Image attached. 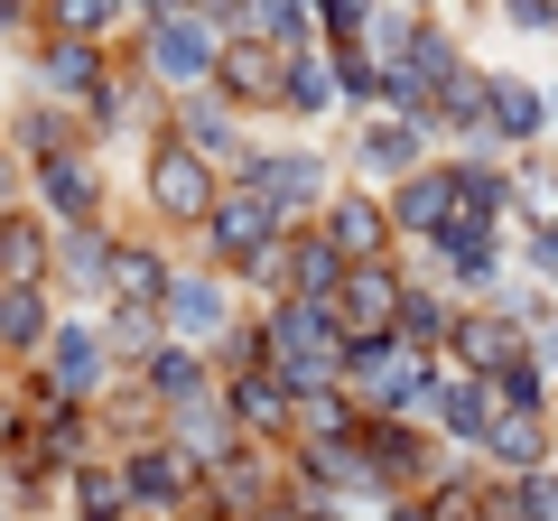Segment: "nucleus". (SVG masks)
Listing matches in <instances>:
<instances>
[{
    "label": "nucleus",
    "mask_w": 558,
    "mask_h": 521,
    "mask_svg": "<svg viewBox=\"0 0 558 521\" xmlns=\"http://www.w3.org/2000/svg\"><path fill=\"white\" fill-rule=\"evenodd\" d=\"M10 149H20L28 168H47V159H65V149H102V141H94V121H84L75 102L20 94V102H10Z\"/></svg>",
    "instance_id": "obj_20"
},
{
    "label": "nucleus",
    "mask_w": 558,
    "mask_h": 521,
    "mask_svg": "<svg viewBox=\"0 0 558 521\" xmlns=\"http://www.w3.org/2000/svg\"><path fill=\"white\" fill-rule=\"evenodd\" d=\"M131 186H140V215H149V233L196 242V223L215 215V196H223V168L205 159V149H186L178 131H149V141L131 149Z\"/></svg>",
    "instance_id": "obj_1"
},
{
    "label": "nucleus",
    "mask_w": 558,
    "mask_h": 521,
    "mask_svg": "<svg viewBox=\"0 0 558 521\" xmlns=\"http://www.w3.org/2000/svg\"><path fill=\"white\" fill-rule=\"evenodd\" d=\"M149 131H168V94L140 75L131 47H121V75L102 84V102H94V141H102V149H140Z\"/></svg>",
    "instance_id": "obj_16"
},
{
    "label": "nucleus",
    "mask_w": 558,
    "mask_h": 521,
    "mask_svg": "<svg viewBox=\"0 0 558 521\" xmlns=\"http://www.w3.org/2000/svg\"><path fill=\"white\" fill-rule=\"evenodd\" d=\"M223 381V401H233V420H242V438H260V447H289V410H299V391L270 373V363H242V373H215Z\"/></svg>",
    "instance_id": "obj_22"
},
{
    "label": "nucleus",
    "mask_w": 558,
    "mask_h": 521,
    "mask_svg": "<svg viewBox=\"0 0 558 521\" xmlns=\"http://www.w3.org/2000/svg\"><path fill=\"white\" fill-rule=\"evenodd\" d=\"M457 289L438 280V270H410V289H400V344H418V354H447V336H457Z\"/></svg>",
    "instance_id": "obj_29"
},
{
    "label": "nucleus",
    "mask_w": 558,
    "mask_h": 521,
    "mask_svg": "<svg viewBox=\"0 0 558 521\" xmlns=\"http://www.w3.org/2000/svg\"><path fill=\"white\" fill-rule=\"evenodd\" d=\"M279 233H289V223L270 215V196H260V186H242V178H223V196H215V215L196 223L186 260L223 270V280H252L260 260H270V242H279Z\"/></svg>",
    "instance_id": "obj_4"
},
{
    "label": "nucleus",
    "mask_w": 558,
    "mask_h": 521,
    "mask_svg": "<svg viewBox=\"0 0 558 521\" xmlns=\"http://www.w3.org/2000/svg\"><path fill=\"white\" fill-rule=\"evenodd\" d=\"M400 289H410V260H344V280H336V299H326V317L344 326V344L354 336H391L400 326Z\"/></svg>",
    "instance_id": "obj_12"
},
{
    "label": "nucleus",
    "mask_w": 558,
    "mask_h": 521,
    "mask_svg": "<svg viewBox=\"0 0 558 521\" xmlns=\"http://www.w3.org/2000/svg\"><path fill=\"white\" fill-rule=\"evenodd\" d=\"M112 233H121V223H57V270H47V289H57V299H84V307H102Z\"/></svg>",
    "instance_id": "obj_23"
},
{
    "label": "nucleus",
    "mask_w": 558,
    "mask_h": 521,
    "mask_svg": "<svg viewBox=\"0 0 558 521\" xmlns=\"http://www.w3.org/2000/svg\"><path fill=\"white\" fill-rule=\"evenodd\" d=\"M317 233L336 242L344 260H391V252H410V242H400V223H391V196H381V186H354V178L326 196Z\"/></svg>",
    "instance_id": "obj_14"
},
{
    "label": "nucleus",
    "mask_w": 558,
    "mask_h": 521,
    "mask_svg": "<svg viewBox=\"0 0 558 521\" xmlns=\"http://www.w3.org/2000/svg\"><path fill=\"white\" fill-rule=\"evenodd\" d=\"M242 186H260V196H270V215L279 223H317L326 215V196H336L344 186V159L336 149H307V141H252V159L233 168Z\"/></svg>",
    "instance_id": "obj_6"
},
{
    "label": "nucleus",
    "mask_w": 558,
    "mask_h": 521,
    "mask_svg": "<svg viewBox=\"0 0 558 521\" xmlns=\"http://www.w3.org/2000/svg\"><path fill=\"white\" fill-rule=\"evenodd\" d=\"M512 215L521 223H558V159H512Z\"/></svg>",
    "instance_id": "obj_35"
},
{
    "label": "nucleus",
    "mask_w": 558,
    "mask_h": 521,
    "mask_svg": "<svg viewBox=\"0 0 558 521\" xmlns=\"http://www.w3.org/2000/svg\"><path fill=\"white\" fill-rule=\"evenodd\" d=\"M121 47H131V65H140L149 84H159L168 102H178V94H205V84H215V65H223V28H205L196 10H168V20H140V28H131Z\"/></svg>",
    "instance_id": "obj_5"
},
{
    "label": "nucleus",
    "mask_w": 558,
    "mask_h": 521,
    "mask_svg": "<svg viewBox=\"0 0 558 521\" xmlns=\"http://www.w3.org/2000/svg\"><path fill=\"white\" fill-rule=\"evenodd\" d=\"M47 326H57V289L0 280V373H28L38 344H47Z\"/></svg>",
    "instance_id": "obj_24"
},
{
    "label": "nucleus",
    "mask_w": 558,
    "mask_h": 521,
    "mask_svg": "<svg viewBox=\"0 0 558 521\" xmlns=\"http://www.w3.org/2000/svg\"><path fill=\"white\" fill-rule=\"evenodd\" d=\"M121 75V38H65V28H38L28 38V94H57L94 121L102 84Z\"/></svg>",
    "instance_id": "obj_8"
},
{
    "label": "nucleus",
    "mask_w": 558,
    "mask_h": 521,
    "mask_svg": "<svg viewBox=\"0 0 558 521\" xmlns=\"http://www.w3.org/2000/svg\"><path fill=\"white\" fill-rule=\"evenodd\" d=\"M38 28H65V38H131L140 0H38Z\"/></svg>",
    "instance_id": "obj_32"
},
{
    "label": "nucleus",
    "mask_w": 558,
    "mask_h": 521,
    "mask_svg": "<svg viewBox=\"0 0 558 521\" xmlns=\"http://www.w3.org/2000/svg\"><path fill=\"white\" fill-rule=\"evenodd\" d=\"M539 141H549V94L531 75H502L494 65V149L502 159H531Z\"/></svg>",
    "instance_id": "obj_26"
},
{
    "label": "nucleus",
    "mask_w": 558,
    "mask_h": 521,
    "mask_svg": "<svg viewBox=\"0 0 558 521\" xmlns=\"http://www.w3.org/2000/svg\"><path fill=\"white\" fill-rule=\"evenodd\" d=\"M475 457L494 465V475H539V465L558 457V420H549V410H502L494 438H484Z\"/></svg>",
    "instance_id": "obj_28"
},
{
    "label": "nucleus",
    "mask_w": 558,
    "mask_h": 521,
    "mask_svg": "<svg viewBox=\"0 0 558 521\" xmlns=\"http://www.w3.org/2000/svg\"><path fill=\"white\" fill-rule=\"evenodd\" d=\"M20 428H28V401H20V373H0V457L20 447Z\"/></svg>",
    "instance_id": "obj_40"
},
{
    "label": "nucleus",
    "mask_w": 558,
    "mask_h": 521,
    "mask_svg": "<svg viewBox=\"0 0 558 521\" xmlns=\"http://www.w3.org/2000/svg\"><path fill=\"white\" fill-rule=\"evenodd\" d=\"M260 344H270V373L289 391H317V381H344V326L326 317V299H252Z\"/></svg>",
    "instance_id": "obj_2"
},
{
    "label": "nucleus",
    "mask_w": 558,
    "mask_h": 521,
    "mask_svg": "<svg viewBox=\"0 0 558 521\" xmlns=\"http://www.w3.org/2000/svg\"><path fill=\"white\" fill-rule=\"evenodd\" d=\"M279 84H289V47H270V38H223L215 94L233 102L242 121H279Z\"/></svg>",
    "instance_id": "obj_15"
},
{
    "label": "nucleus",
    "mask_w": 558,
    "mask_h": 521,
    "mask_svg": "<svg viewBox=\"0 0 558 521\" xmlns=\"http://www.w3.org/2000/svg\"><path fill=\"white\" fill-rule=\"evenodd\" d=\"M168 10H196V0H140V20H168Z\"/></svg>",
    "instance_id": "obj_44"
},
{
    "label": "nucleus",
    "mask_w": 558,
    "mask_h": 521,
    "mask_svg": "<svg viewBox=\"0 0 558 521\" xmlns=\"http://www.w3.org/2000/svg\"><path fill=\"white\" fill-rule=\"evenodd\" d=\"M494 20L512 38H558V0H494Z\"/></svg>",
    "instance_id": "obj_36"
},
{
    "label": "nucleus",
    "mask_w": 558,
    "mask_h": 521,
    "mask_svg": "<svg viewBox=\"0 0 558 521\" xmlns=\"http://www.w3.org/2000/svg\"><path fill=\"white\" fill-rule=\"evenodd\" d=\"M47 270H57V223L38 215V196L0 205V280H38L47 289Z\"/></svg>",
    "instance_id": "obj_27"
},
{
    "label": "nucleus",
    "mask_w": 558,
    "mask_h": 521,
    "mask_svg": "<svg viewBox=\"0 0 558 521\" xmlns=\"http://www.w3.org/2000/svg\"><path fill=\"white\" fill-rule=\"evenodd\" d=\"M381 521H428V502H418V494H391V502H381Z\"/></svg>",
    "instance_id": "obj_41"
},
{
    "label": "nucleus",
    "mask_w": 558,
    "mask_h": 521,
    "mask_svg": "<svg viewBox=\"0 0 558 521\" xmlns=\"http://www.w3.org/2000/svg\"><path fill=\"white\" fill-rule=\"evenodd\" d=\"M168 280H178V252H168V233H131L121 223L112 233V270H102V307L131 299V307H168Z\"/></svg>",
    "instance_id": "obj_19"
},
{
    "label": "nucleus",
    "mask_w": 558,
    "mask_h": 521,
    "mask_svg": "<svg viewBox=\"0 0 558 521\" xmlns=\"http://www.w3.org/2000/svg\"><path fill=\"white\" fill-rule=\"evenodd\" d=\"M354 420H363L354 391H344V381H317V391H299V410H289V447H307V438H354Z\"/></svg>",
    "instance_id": "obj_33"
},
{
    "label": "nucleus",
    "mask_w": 558,
    "mask_h": 521,
    "mask_svg": "<svg viewBox=\"0 0 558 521\" xmlns=\"http://www.w3.org/2000/svg\"><path fill=\"white\" fill-rule=\"evenodd\" d=\"M521 270L558 289V223H521Z\"/></svg>",
    "instance_id": "obj_37"
},
{
    "label": "nucleus",
    "mask_w": 558,
    "mask_h": 521,
    "mask_svg": "<svg viewBox=\"0 0 558 521\" xmlns=\"http://www.w3.org/2000/svg\"><path fill=\"white\" fill-rule=\"evenodd\" d=\"M0 512H10V457H0Z\"/></svg>",
    "instance_id": "obj_45"
},
{
    "label": "nucleus",
    "mask_w": 558,
    "mask_h": 521,
    "mask_svg": "<svg viewBox=\"0 0 558 521\" xmlns=\"http://www.w3.org/2000/svg\"><path fill=\"white\" fill-rule=\"evenodd\" d=\"M354 512H363V502H336V494H307V484H299L279 521H354Z\"/></svg>",
    "instance_id": "obj_39"
},
{
    "label": "nucleus",
    "mask_w": 558,
    "mask_h": 521,
    "mask_svg": "<svg viewBox=\"0 0 558 521\" xmlns=\"http://www.w3.org/2000/svg\"><path fill=\"white\" fill-rule=\"evenodd\" d=\"M326 112H336V57H326V47H289V84H279V121H299V131H317Z\"/></svg>",
    "instance_id": "obj_31"
},
{
    "label": "nucleus",
    "mask_w": 558,
    "mask_h": 521,
    "mask_svg": "<svg viewBox=\"0 0 558 521\" xmlns=\"http://www.w3.org/2000/svg\"><path fill=\"white\" fill-rule=\"evenodd\" d=\"M102 344H112V363L131 373V363H149L168 344V307H131V299H112L102 307Z\"/></svg>",
    "instance_id": "obj_34"
},
{
    "label": "nucleus",
    "mask_w": 558,
    "mask_h": 521,
    "mask_svg": "<svg viewBox=\"0 0 558 521\" xmlns=\"http://www.w3.org/2000/svg\"><path fill=\"white\" fill-rule=\"evenodd\" d=\"M344 391H354L363 410H410L418 420V401L438 391V354H418V344H400V336H354L344 344Z\"/></svg>",
    "instance_id": "obj_7"
},
{
    "label": "nucleus",
    "mask_w": 558,
    "mask_h": 521,
    "mask_svg": "<svg viewBox=\"0 0 558 521\" xmlns=\"http://www.w3.org/2000/svg\"><path fill=\"white\" fill-rule=\"evenodd\" d=\"M131 373H140V391H149L159 410H168V401H196V391H215V354H205V344H178V336H168L149 363H131Z\"/></svg>",
    "instance_id": "obj_30"
},
{
    "label": "nucleus",
    "mask_w": 558,
    "mask_h": 521,
    "mask_svg": "<svg viewBox=\"0 0 558 521\" xmlns=\"http://www.w3.org/2000/svg\"><path fill=\"white\" fill-rule=\"evenodd\" d=\"M112 381H121V363H112V344H102V317L57 307V326H47L38 363L20 373V391L28 401H102Z\"/></svg>",
    "instance_id": "obj_3"
},
{
    "label": "nucleus",
    "mask_w": 558,
    "mask_h": 521,
    "mask_svg": "<svg viewBox=\"0 0 558 521\" xmlns=\"http://www.w3.org/2000/svg\"><path fill=\"white\" fill-rule=\"evenodd\" d=\"M549 131H558V84H549Z\"/></svg>",
    "instance_id": "obj_47"
},
{
    "label": "nucleus",
    "mask_w": 558,
    "mask_h": 521,
    "mask_svg": "<svg viewBox=\"0 0 558 521\" xmlns=\"http://www.w3.org/2000/svg\"><path fill=\"white\" fill-rule=\"evenodd\" d=\"M242 317H252V289L242 280L205 270V260H178V280H168V336L178 344H205V354H215Z\"/></svg>",
    "instance_id": "obj_10"
},
{
    "label": "nucleus",
    "mask_w": 558,
    "mask_h": 521,
    "mask_svg": "<svg viewBox=\"0 0 558 521\" xmlns=\"http://www.w3.org/2000/svg\"><path fill=\"white\" fill-rule=\"evenodd\" d=\"M539 363L558 373V307H549V326H539Z\"/></svg>",
    "instance_id": "obj_42"
},
{
    "label": "nucleus",
    "mask_w": 558,
    "mask_h": 521,
    "mask_svg": "<svg viewBox=\"0 0 558 521\" xmlns=\"http://www.w3.org/2000/svg\"><path fill=\"white\" fill-rule=\"evenodd\" d=\"M57 512H65V521H140V494H131V475H121L112 447H102V457H84L75 475H65Z\"/></svg>",
    "instance_id": "obj_25"
},
{
    "label": "nucleus",
    "mask_w": 558,
    "mask_h": 521,
    "mask_svg": "<svg viewBox=\"0 0 558 521\" xmlns=\"http://www.w3.org/2000/svg\"><path fill=\"white\" fill-rule=\"evenodd\" d=\"M521 494V521H558V465H539V475H512Z\"/></svg>",
    "instance_id": "obj_38"
},
{
    "label": "nucleus",
    "mask_w": 558,
    "mask_h": 521,
    "mask_svg": "<svg viewBox=\"0 0 558 521\" xmlns=\"http://www.w3.org/2000/svg\"><path fill=\"white\" fill-rule=\"evenodd\" d=\"M20 521H65V512H20Z\"/></svg>",
    "instance_id": "obj_48"
},
{
    "label": "nucleus",
    "mask_w": 558,
    "mask_h": 521,
    "mask_svg": "<svg viewBox=\"0 0 558 521\" xmlns=\"http://www.w3.org/2000/svg\"><path fill=\"white\" fill-rule=\"evenodd\" d=\"M159 428L178 438V457L196 465V475H215V465L242 447V420H233V401H223V381H215V391H196V401H168Z\"/></svg>",
    "instance_id": "obj_17"
},
{
    "label": "nucleus",
    "mask_w": 558,
    "mask_h": 521,
    "mask_svg": "<svg viewBox=\"0 0 558 521\" xmlns=\"http://www.w3.org/2000/svg\"><path fill=\"white\" fill-rule=\"evenodd\" d=\"M28 196L47 223H112V168H102V149H65V159L28 168Z\"/></svg>",
    "instance_id": "obj_11"
},
{
    "label": "nucleus",
    "mask_w": 558,
    "mask_h": 521,
    "mask_svg": "<svg viewBox=\"0 0 558 521\" xmlns=\"http://www.w3.org/2000/svg\"><path fill=\"white\" fill-rule=\"evenodd\" d=\"M112 457H121V475H131V494H140V521H168V512H186V502L205 494V475L178 457V438H168V428L112 447Z\"/></svg>",
    "instance_id": "obj_13"
},
{
    "label": "nucleus",
    "mask_w": 558,
    "mask_h": 521,
    "mask_svg": "<svg viewBox=\"0 0 558 521\" xmlns=\"http://www.w3.org/2000/svg\"><path fill=\"white\" fill-rule=\"evenodd\" d=\"M438 159V131L428 121H410V112H354V141H344V178L354 186H400L410 168H428Z\"/></svg>",
    "instance_id": "obj_9"
},
{
    "label": "nucleus",
    "mask_w": 558,
    "mask_h": 521,
    "mask_svg": "<svg viewBox=\"0 0 558 521\" xmlns=\"http://www.w3.org/2000/svg\"><path fill=\"white\" fill-rule=\"evenodd\" d=\"M168 521H223V512H215V502L196 494V502H186V512H168Z\"/></svg>",
    "instance_id": "obj_43"
},
{
    "label": "nucleus",
    "mask_w": 558,
    "mask_h": 521,
    "mask_svg": "<svg viewBox=\"0 0 558 521\" xmlns=\"http://www.w3.org/2000/svg\"><path fill=\"white\" fill-rule=\"evenodd\" d=\"M168 131H178L186 149H205V159H215L223 178H233V168L252 159V121H242L233 102L215 94V84H205V94H178V102H168Z\"/></svg>",
    "instance_id": "obj_18"
},
{
    "label": "nucleus",
    "mask_w": 558,
    "mask_h": 521,
    "mask_svg": "<svg viewBox=\"0 0 558 521\" xmlns=\"http://www.w3.org/2000/svg\"><path fill=\"white\" fill-rule=\"evenodd\" d=\"M0 159H10V112H0Z\"/></svg>",
    "instance_id": "obj_46"
},
{
    "label": "nucleus",
    "mask_w": 558,
    "mask_h": 521,
    "mask_svg": "<svg viewBox=\"0 0 558 521\" xmlns=\"http://www.w3.org/2000/svg\"><path fill=\"white\" fill-rule=\"evenodd\" d=\"M521 344H531V326H521L502 299H465L457 307V336H447V363H465V373H502Z\"/></svg>",
    "instance_id": "obj_21"
}]
</instances>
